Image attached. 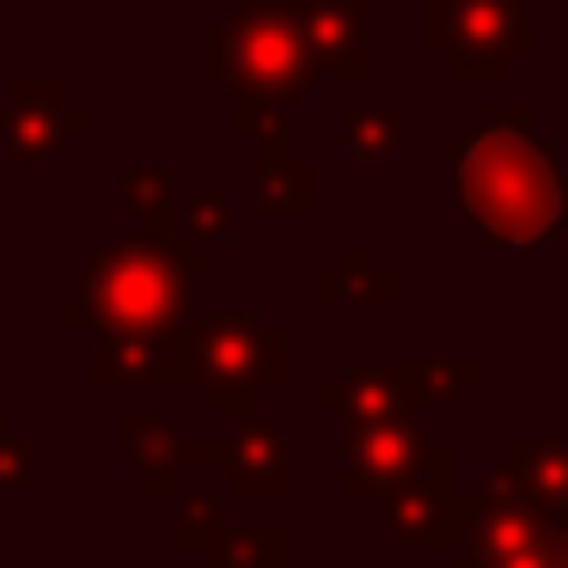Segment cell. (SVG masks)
Returning a JSON list of instances; mask_svg holds the SVG:
<instances>
[{
  "mask_svg": "<svg viewBox=\"0 0 568 568\" xmlns=\"http://www.w3.org/2000/svg\"><path fill=\"white\" fill-rule=\"evenodd\" d=\"M458 202L501 245L550 239L562 190L544 148H531V116H519V104H501L489 129L458 141Z\"/></svg>",
  "mask_w": 568,
  "mask_h": 568,
  "instance_id": "cell-1",
  "label": "cell"
},
{
  "mask_svg": "<svg viewBox=\"0 0 568 568\" xmlns=\"http://www.w3.org/2000/svg\"><path fill=\"white\" fill-rule=\"evenodd\" d=\"M440 43L465 55V74H507V55L526 50L531 31L514 0H458L453 13H440Z\"/></svg>",
  "mask_w": 568,
  "mask_h": 568,
  "instance_id": "cell-2",
  "label": "cell"
},
{
  "mask_svg": "<svg viewBox=\"0 0 568 568\" xmlns=\"http://www.w3.org/2000/svg\"><path fill=\"white\" fill-rule=\"evenodd\" d=\"M507 477L568 538V446H514V470Z\"/></svg>",
  "mask_w": 568,
  "mask_h": 568,
  "instance_id": "cell-3",
  "label": "cell"
},
{
  "mask_svg": "<svg viewBox=\"0 0 568 568\" xmlns=\"http://www.w3.org/2000/svg\"><path fill=\"white\" fill-rule=\"evenodd\" d=\"M550 239H556V245H568V196H562V209H556V226H550Z\"/></svg>",
  "mask_w": 568,
  "mask_h": 568,
  "instance_id": "cell-4",
  "label": "cell"
},
{
  "mask_svg": "<svg viewBox=\"0 0 568 568\" xmlns=\"http://www.w3.org/2000/svg\"><path fill=\"white\" fill-rule=\"evenodd\" d=\"M550 568H568V538L556 544V562H550Z\"/></svg>",
  "mask_w": 568,
  "mask_h": 568,
  "instance_id": "cell-5",
  "label": "cell"
}]
</instances>
